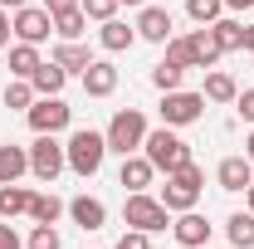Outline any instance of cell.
I'll return each mask as SVG.
<instances>
[{
    "mask_svg": "<svg viewBox=\"0 0 254 249\" xmlns=\"http://www.w3.org/2000/svg\"><path fill=\"white\" fill-rule=\"evenodd\" d=\"M171 34H176L171 10H161V5H142V15H137V39H147V44H166Z\"/></svg>",
    "mask_w": 254,
    "mask_h": 249,
    "instance_id": "8fae6325",
    "label": "cell"
},
{
    "mask_svg": "<svg viewBox=\"0 0 254 249\" xmlns=\"http://www.w3.org/2000/svg\"><path fill=\"white\" fill-rule=\"evenodd\" d=\"M200 190H205V171L186 161L181 171H171L166 176V186H161V205L171 210V215H181V210H195L200 205Z\"/></svg>",
    "mask_w": 254,
    "mask_h": 249,
    "instance_id": "3957f363",
    "label": "cell"
},
{
    "mask_svg": "<svg viewBox=\"0 0 254 249\" xmlns=\"http://www.w3.org/2000/svg\"><path fill=\"white\" fill-rule=\"evenodd\" d=\"M166 59L181 63V68H195V63H190V44H186V34H171V39H166Z\"/></svg>",
    "mask_w": 254,
    "mask_h": 249,
    "instance_id": "d6a6232c",
    "label": "cell"
},
{
    "mask_svg": "<svg viewBox=\"0 0 254 249\" xmlns=\"http://www.w3.org/2000/svg\"><path fill=\"white\" fill-rule=\"evenodd\" d=\"M0 249H25V240L15 235V225H10V220L0 225Z\"/></svg>",
    "mask_w": 254,
    "mask_h": 249,
    "instance_id": "d590c367",
    "label": "cell"
},
{
    "mask_svg": "<svg viewBox=\"0 0 254 249\" xmlns=\"http://www.w3.org/2000/svg\"><path fill=\"white\" fill-rule=\"evenodd\" d=\"M186 15L195 20V25H215L225 15V0H186Z\"/></svg>",
    "mask_w": 254,
    "mask_h": 249,
    "instance_id": "f546056e",
    "label": "cell"
},
{
    "mask_svg": "<svg viewBox=\"0 0 254 249\" xmlns=\"http://www.w3.org/2000/svg\"><path fill=\"white\" fill-rule=\"evenodd\" d=\"M225 235H230L235 249H254V215L250 210H235V215L225 220Z\"/></svg>",
    "mask_w": 254,
    "mask_h": 249,
    "instance_id": "d4e9b609",
    "label": "cell"
},
{
    "mask_svg": "<svg viewBox=\"0 0 254 249\" xmlns=\"http://www.w3.org/2000/svg\"><path fill=\"white\" fill-rule=\"evenodd\" d=\"M64 210H68V205H64L54 190H44V195H34V200H30V220H34V225H54Z\"/></svg>",
    "mask_w": 254,
    "mask_h": 249,
    "instance_id": "484cf974",
    "label": "cell"
},
{
    "mask_svg": "<svg viewBox=\"0 0 254 249\" xmlns=\"http://www.w3.org/2000/svg\"><path fill=\"white\" fill-rule=\"evenodd\" d=\"M20 5H30V0H0V10H20Z\"/></svg>",
    "mask_w": 254,
    "mask_h": 249,
    "instance_id": "7bdbcfd3",
    "label": "cell"
},
{
    "mask_svg": "<svg viewBox=\"0 0 254 249\" xmlns=\"http://www.w3.org/2000/svg\"><path fill=\"white\" fill-rule=\"evenodd\" d=\"M39 44H25V39H15L10 44V73L15 78H34V68H39Z\"/></svg>",
    "mask_w": 254,
    "mask_h": 249,
    "instance_id": "44dd1931",
    "label": "cell"
},
{
    "mask_svg": "<svg viewBox=\"0 0 254 249\" xmlns=\"http://www.w3.org/2000/svg\"><path fill=\"white\" fill-rule=\"evenodd\" d=\"M123 5H147V0H123Z\"/></svg>",
    "mask_w": 254,
    "mask_h": 249,
    "instance_id": "ee69618b",
    "label": "cell"
},
{
    "mask_svg": "<svg viewBox=\"0 0 254 249\" xmlns=\"http://www.w3.org/2000/svg\"><path fill=\"white\" fill-rule=\"evenodd\" d=\"M181 78H186V68H181V63H171V59H161L157 68H152L157 93H176V88H181Z\"/></svg>",
    "mask_w": 254,
    "mask_h": 249,
    "instance_id": "83f0119b",
    "label": "cell"
},
{
    "mask_svg": "<svg viewBox=\"0 0 254 249\" xmlns=\"http://www.w3.org/2000/svg\"><path fill=\"white\" fill-rule=\"evenodd\" d=\"M25 249H64V240H59V230H54V225H34L30 240H25Z\"/></svg>",
    "mask_w": 254,
    "mask_h": 249,
    "instance_id": "4dcf8cb0",
    "label": "cell"
},
{
    "mask_svg": "<svg viewBox=\"0 0 254 249\" xmlns=\"http://www.w3.org/2000/svg\"><path fill=\"white\" fill-rule=\"evenodd\" d=\"M225 10H254V0H225Z\"/></svg>",
    "mask_w": 254,
    "mask_h": 249,
    "instance_id": "f35d334b",
    "label": "cell"
},
{
    "mask_svg": "<svg viewBox=\"0 0 254 249\" xmlns=\"http://www.w3.org/2000/svg\"><path fill=\"white\" fill-rule=\"evenodd\" d=\"M59 171H68V156H64V142L59 137H49V132H39L30 142V176H39L44 186L59 176Z\"/></svg>",
    "mask_w": 254,
    "mask_h": 249,
    "instance_id": "8992f818",
    "label": "cell"
},
{
    "mask_svg": "<svg viewBox=\"0 0 254 249\" xmlns=\"http://www.w3.org/2000/svg\"><path fill=\"white\" fill-rule=\"evenodd\" d=\"M0 98H5V108H20V113H30V103H34L39 93H34V83H30V78H10Z\"/></svg>",
    "mask_w": 254,
    "mask_h": 249,
    "instance_id": "4316f807",
    "label": "cell"
},
{
    "mask_svg": "<svg viewBox=\"0 0 254 249\" xmlns=\"http://www.w3.org/2000/svg\"><path fill=\"white\" fill-rule=\"evenodd\" d=\"M210 230H215V225L200 215V210H181V215L171 220V235H176L181 249H205L210 245Z\"/></svg>",
    "mask_w": 254,
    "mask_h": 249,
    "instance_id": "30bf717a",
    "label": "cell"
},
{
    "mask_svg": "<svg viewBox=\"0 0 254 249\" xmlns=\"http://www.w3.org/2000/svg\"><path fill=\"white\" fill-rule=\"evenodd\" d=\"M118 5H123V0H78V10H83L88 20H98V25H103V20H113V15H118Z\"/></svg>",
    "mask_w": 254,
    "mask_h": 249,
    "instance_id": "1f68e13d",
    "label": "cell"
},
{
    "mask_svg": "<svg viewBox=\"0 0 254 249\" xmlns=\"http://www.w3.org/2000/svg\"><path fill=\"white\" fill-rule=\"evenodd\" d=\"M118 181H123L127 190H147L152 181H157V166H152L142 152H132V156H123V171H118Z\"/></svg>",
    "mask_w": 254,
    "mask_h": 249,
    "instance_id": "2e32d148",
    "label": "cell"
},
{
    "mask_svg": "<svg viewBox=\"0 0 254 249\" xmlns=\"http://www.w3.org/2000/svg\"><path fill=\"white\" fill-rule=\"evenodd\" d=\"M49 15H64V10H78V0H44Z\"/></svg>",
    "mask_w": 254,
    "mask_h": 249,
    "instance_id": "74e56055",
    "label": "cell"
},
{
    "mask_svg": "<svg viewBox=\"0 0 254 249\" xmlns=\"http://www.w3.org/2000/svg\"><path fill=\"white\" fill-rule=\"evenodd\" d=\"M30 171V147H15V142H0V186L20 181Z\"/></svg>",
    "mask_w": 254,
    "mask_h": 249,
    "instance_id": "d6986e66",
    "label": "cell"
},
{
    "mask_svg": "<svg viewBox=\"0 0 254 249\" xmlns=\"http://www.w3.org/2000/svg\"><path fill=\"white\" fill-rule=\"evenodd\" d=\"M200 118H205V93H186V88L161 93V123L166 127H190Z\"/></svg>",
    "mask_w": 254,
    "mask_h": 249,
    "instance_id": "ba28073f",
    "label": "cell"
},
{
    "mask_svg": "<svg viewBox=\"0 0 254 249\" xmlns=\"http://www.w3.org/2000/svg\"><path fill=\"white\" fill-rule=\"evenodd\" d=\"M186 44H190V63H195V68H215V63H220V44H215L210 25L190 30V34H186Z\"/></svg>",
    "mask_w": 254,
    "mask_h": 249,
    "instance_id": "9a60e30c",
    "label": "cell"
},
{
    "mask_svg": "<svg viewBox=\"0 0 254 249\" xmlns=\"http://www.w3.org/2000/svg\"><path fill=\"white\" fill-rule=\"evenodd\" d=\"M210 34H215V44H220V54H235V49H245V25L240 20H215L210 25Z\"/></svg>",
    "mask_w": 254,
    "mask_h": 249,
    "instance_id": "cb8c5ba5",
    "label": "cell"
},
{
    "mask_svg": "<svg viewBox=\"0 0 254 249\" xmlns=\"http://www.w3.org/2000/svg\"><path fill=\"white\" fill-rule=\"evenodd\" d=\"M142 156H147L157 171H166V176H171V171H181V166L190 161V147L181 142V137H176V127H166V123H161V127H147Z\"/></svg>",
    "mask_w": 254,
    "mask_h": 249,
    "instance_id": "6da1fadb",
    "label": "cell"
},
{
    "mask_svg": "<svg viewBox=\"0 0 254 249\" xmlns=\"http://www.w3.org/2000/svg\"><path fill=\"white\" fill-rule=\"evenodd\" d=\"M64 156H68V171L73 176H98L103 171V156H108V137L93 132V127H78L64 142Z\"/></svg>",
    "mask_w": 254,
    "mask_h": 249,
    "instance_id": "7a4b0ae2",
    "label": "cell"
},
{
    "mask_svg": "<svg viewBox=\"0 0 254 249\" xmlns=\"http://www.w3.org/2000/svg\"><path fill=\"white\" fill-rule=\"evenodd\" d=\"M113 249H152V235H147V230H127Z\"/></svg>",
    "mask_w": 254,
    "mask_h": 249,
    "instance_id": "836d02e7",
    "label": "cell"
},
{
    "mask_svg": "<svg viewBox=\"0 0 254 249\" xmlns=\"http://www.w3.org/2000/svg\"><path fill=\"white\" fill-rule=\"evenodd\" d=\"M98 44L108 49V54H123V49H132L137 44V25H127V20H103V30H98Z\"/></svg>",
    "mask_w": 254,
    "mask_h": 249,
    "instance_id": "e0dca14e",
    "label": "cell"
},
{
    "mask_svg": "<svg viewBox=\"0 0 254 249\" xmlns=\"http://www.w3.org/2000/svg\"><path fill=\"white\" fill-rule=\"evenodd\" d=\"M123 220H127V230H147V235H157V230H166V225H171V210L161 205V195H147V190H127Z\"/></svg>",
    "mask_w": 254,
    "mask_h": 249,
    "instance_id": "5b68a950",
    "label": "cell"
},
{
    "mask_svg": "<svg viewBox=\"0 0 254 249\" xmlns=\"http://www.w3.org/2000/svg\"><path fill=\"white\" fill-rule=\"evenodd\" d=\"M83 30H88V15H83V10L54 15V34H59V39H83Z\"/></svg>",
    "mask_w": 254,
    "mask_h": 249,
    "instance_id": "f1b7e54d",
    "label": "cell"
},
{
    "mask_svg": "<svg viewBox=\"0 0 254 249\" xmlns=\"http://www.w3.org/2000/svg\"><path fill=\"white\" fill-rule=\"evenodd\" d=\"M215 181H220V190H230V195L250 190V181H254V161H250V156H225L220 166H215Z\"/></svg>",
    "mask_w": 254,
    "mask_h": 249,
    "instance_id": "4fadbf2b",
    "label": "cell"
},
{
    "mask_svg": "<svg viewBox=\"0 0 254 249\" xmlns=\"http://www.w3.org/2000/svg\"><path fill=\"white\" fill-rule=\"evenodd\" d=\"M30 83H34V93H39V98H49V93H64L68 73H64L54 59H49V63H39V68H34V78H30Z\"/></svg>",
    "mask_w": 254,
    "mask_h": 249,
    "instance_id": "603a6c76",
    "label": "cell"
},
{
    "mask_svg": "<svg viewBox=\"0 0 254 249\" xmlns=\"http://www.w3.org/2000/svg\"><path fill=\"white\" fill-rule=\"evenodd\" d=\"M245 210L254 215V181H250V190H245Z\"/></svg>",
    "mask_w": 254,
    "mask_h": 249,
    "instance_id": "60d3db41",
    "label": "cell"
},
{
    "mask_svg": "<svg viewBox=\"0 0 254 249\" xmlns=\"http://www.w3.org/2000/svg\"><path fill=\"white\" fill-rule=\"evenodd\" d=\"M200 93H205V103H235V98H240V83H235V73H225V68H210Z\"/></svg>",
    "mask_w": 254,
    "mask_h": 249,
    "instance_id": "ffe728a7",
    "label": "cell"
},
{
    "mask_svg": "<svg viewBox=\"0 0 254 249\" xmlns=\"http://www.w3.org/2000/svg\"><path fill=\"white\" fill-rule=\"evenodd\" d=\"M10 25H15V39L44 44V39L54 34V15H49L44 5H20V10H10Z\"/></svg>",
    "mask_w": 254,
    "mask_h": 249,
    "instance_id": "9c48e42d",
    "label": "cell"
},
{
    "mask_svg": "<svg viewBox=\"0 0 254 249\" xmlns=\"http://www.w3.org/2000/svg\"><path fill=\"white\" fill-rule=\"evenodd\" d=\"M10 34H15V25H10V10H0V49H10Z\"/></svg>",
    "mask_w": 254,
    "mask_h": 249,
    "instance_id": "8d00e7d4",
    "label": "cell"
},
{
    "mask_svg": "<svg viewBox=\"0 0 254 249\" xmlns=\"http://www.w3.org/2000/svg\"><path fill=\"white\" fill-rule=\"evenodd\" d=\"M54 63H59L64 73H83V68L93 63V54H88L83 39H59V44H54Z\"/></svg>",
    "mask_w": 254,
    "mask_h": 249,
    "instance_id": "ac0fdd59",
    "label": "cell"
},
{
    "mask_svg": "<svg viewBox=\"0 0 254 249\" xmlns=\"http://www.w3.org/2000/svg\"><path fill=\"white\" fill-rule=\"evenodd\" d=\"M25 118H30V132H34V137H39V132H49V137H59L64 127L73 123V108H68V103H64L59 93H49V98H34Z\"/></svg>",
    "mask_w": 254,
    "mask_h": 249,
    "instance_id": "52a82bcc",
    "label": "cell"
},
{
    "mask_svg": "<svg viewBox=\"0 0 254 249\" xmlns=\"http://www.w3.org/2000/svg\"><path fill=\"white\" fill-rule=\"evenodd\" d=\"M30 200H34V190H25L20 181H10V186H0V215L5 220L30 215Z\"/></svg>",
    "mask_w": 254,
    "mask_h": 249,
    "instance_id": "7402d4cb",
    "label": "cell"
},
{
    "mask_svg": "<svg viewBox=\"0 0 254 249\" xmlns=\"http://www.w3.org/2000/svg\"><path fill=\"white\" fill-rule=\"evenodd\" d=\"M245 49L254 54V25H245Z\"/></svg>",
    "mask_w": 254,
    "mask_h": 249,
    "instance_id": "ab89813d",
    "label": "cell"
},
{
    "mask_svg": "<svg viewBox=\"0 0 254 249\" xmlns=\"http://www.w3.org/2000/svg\"><path fill=\"white\" fill-rule=\"evenodd\" d=\"M78 78H83V93L88 98H113L118 93V63L113 59H93Z\"/></svg>",
    "mask_w": 254,
    "mask_h": 249,
    "instance_id": "7c38bea8",
    "label": "cell"
},
{
    "mask_svg": "<svg viewBox=\"0 0 254 249\" xmlns=\"http://www.w3.org/2000/svg\"><path fill=\"white\" fill-rule=\"evenodd\" d=\"M245 156L254 161V127H250V137H245Z\"/></svg>",
    "mask_w": 254,
    "mask_h": 249,
    "instance_id": "b9f144b4",
    "label": "cell"
},
{
    "mask_svg": "<svg viewBox=\"0 0 254 249\" xmlns=\"http://www.w3.org/2000/svg\"><path fill=\"white\" fill-rule=\"evenodd\" d=\"M235 108H240V118L254 127V88H240V98H235Z\"/></svg>",
    "mask_w": 254,
    "mask_h": 249,
    "instance_id": "e575fe53",
    "label": "cell"
},
{
    "mask_svg": "<svg viewBox=\"0 0 254 249\" xmlns=\"http://www.w3.org/2000/svg\"><path fill=\"white\" fill-rule=\"evenodd\" d=\"M103 137H108V152H118V156L142 152V142H147V113L142 108H118L113 123L103 127Z\"/></svg>",
    "mask_w": 254,
    "mask_h": 249,
    "instance_id": "277c9868",
    "label": "cell"
},
{
    "mask_svg": "<svg viewBox=\"0 0 254 249\" xmlns=\"http://www.w3.org/2000/svg\"><path fill=\"white\" fill-rule=\"evenodd\" d=\"M68 215H73L78 230H88V235H93V230L108 225V205H103L98 195H73V200H68Z\"/></svg>",
    "mask_w": 254,
    "mask_h": 249,
    "instance_id": "5bb4252c",
    "label": "cell"
}]
</instances>
